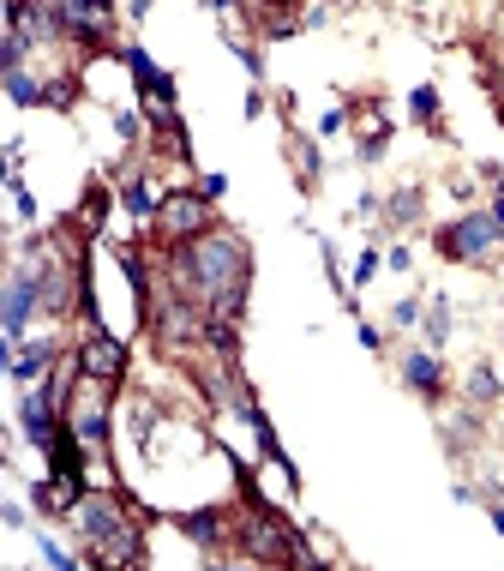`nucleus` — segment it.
Instances as JSON below:
<instances>
[{
	"instance_id": "nucleus-1",
	"label": "nucleus",
	"mask_w": 504,
	"mask_h": 571,
	"mask_svg": "<svg viewBox=\"0 0 504 571\" xmlns=\"http://www.w3.org/2000/svg\"><path fill=\"white\" fill-rule=\"evenodd\" d=\"M168 277L205 313L241 319L246 283H253V253H246V241L234 229H205V234H193V241H175V248H168Z\"/></svg>"
},
{
	"instance_id": "nucleus-2",
	"label": "nucleus",
	"mask_w": 504,
	"mask_h": 571,
	"mask_svg": "<svg viewBox=\"0 0 504 571\" xmlns=\"http://www.w3.org/2000/svg\"><path fill=\"white\" fill-rule=\"evenodd\" d=\"M78 535H85V566H115V571H139L144 559V530L120 511L115 494H85L73 506Z\"/></svg>"
},
{
	"instance_id": "nucleus-3",
	"label": "nucleus",
	"mask_w": 504,
	"mask_h": 571,
	"mask_svg": "<svg viewBox=\"0 0 504 571\" xmlns=\"http://www.w3.org/2000/svg\"><path fill=\"white\" fill-rule=\"evenodd\" d=\"M205 325H210V313L198 307L193 295H181V289L156 295L151 331H156V350H163V355H186V350H198V343H205Z\"/></svg>"
},
{
	"instance_id": "nucleus-4",
	"label": "nucleus",
	"mask_w": 504,
	"mask_h": 571,
	"mask_svg": "<svg viewBox=\"0 0 504 571\" xmlns=\"http://www.w3.org/2000/svg\"><path fill=\"white\" fill-rule=\"evenodd\" d=\"M234 535H241V559H253V566H295L300 530H288V518H276L271 506H253Z\"/></svg>"
},
{
	"instance_id": "nucleus-5",
	"label": "nucleus",
	"mask_w": 504,
	"mask_h": 571,
	"mask_svg": "<svg viewBox=\"0 0 504 571\" xmlns=\"http://www.w3.org/2000/svg\"><path fill=\"white\" fill-rule=\"evenodd\" d=\"M432 241H439V253H444V259H456V265H487L492 248L504 241V223L492 217V211H487V217H480V211H468V217L444 223Z\"/></svg>"
},
{
	"instance_id": "nucleus-6",
	"label": "nucleus",
	"mask_w": 504,
	"mask_h": 571,
	"mask_svg": "<svg viewBox=\"0 0 504 571\" xmlns=\"http://www.w3.org/2000/svg\"><path fill=\"white\" fill-rule=\"evenodd\" d=\"M205 229H217V199L210 193H168L163 199V211H156V234H163L168 248L175 241H193V234H205Z\"/></svg>"
},
{
	"instance_id": "nucleus-7",
	"label": "nucleus",
	"mask_w": 504,
	"mask_h": 571,
	"mask_svg": "<svg viewBox=\"0 0 504 571\" xmlns=\"http://www.w3.org/2000/svg\"><path fill=\"white\" fill-rule=\"evenodd\" d=\"M73 361H78V373H85V379L120 385V379H127V343H120V338H108V331H103V319H85V338H78Z\"/></svg>"
},
{
	"instance_id": "nucleus-8",
	"label": "nucleus",
	"mask_w": 504,
	"mask_h": 571,
	"mask_svg": "<svg viewBox=\"0 0 504 571\" xmlns=\"http://www.w3.org/2000/svg\"><path fill=\"white\" fill-rule=\"evenodd\" d=\"M61 13H66V42L115 54V0H61Z\"/></svg>"
},
{
	"instance_id": "nucleus-9",
	"label": "nucleus",
	"mask_w": 504,
	"mask_h": 571,
	"mask_svg": "<svg viewBox=\"0 0 504 571\" xmlns=\"http://www.w3.org/2000/svg\"><path fill=\"white\" fill-rule=\"evenodd\" d=\"M42 313V289L37 277H30V265H18L13 283H7V313H0V331H7V343H25V325Z\"/></svg>"
},
{
	"instance_id": "nucleus-10",
	"label": "nucleus",
	"mask_w": 504,
	"mask_h": 571,
	"mask_svg": "<svg viewBox=\"0 0 504 571\" xmlns=\"http://www.w3.org/2000/svg\"><path fill=\"white\" fill-rule=\"evenodd\" d=\"M175 530L186 535V542L193 547H205V554H222V542H229V518H222L217 506H205V511H181V518H175Z\"/></svg>"
},
{
	"instance_id": "nucleus-11",
	"label": "nucleus",
	"mask_w": 504,
	"mask_h": 571,
	"mask_svg": "<svg viewBox=\"0 0 504 571\" xmlns=\"http://www.w3.org/2000/svg\"><path fill=\"white\" fill-rule=\"evenodd\" d=\"M54 361H61V343H54V338H30V343H18V350L7 355V373L30 385V379L54 373Z\"/></svg>"
},
{
	"instance_id": "nucleus-12",
	"label": "nucleus",
	"mask_w": 504,
	"mask_h": 571,
	"mask_svg": "<svg viewBox=\"0 0 504 571\" xmlns=\"http://www.w3.org/2000/svg\"><path fill=\"white\" fill-rule=\"evenodd\" d=\"M163 187H156L151 181V175H144V169H132L127 175V181H120V205H127L132 211V217H139V223H156V211H163Z\"/></svg>"
},
{
	"instance_id": "nucleus-13",
	"label": "nucleus",
	"mask_w": 504,
	"mask_h": 571,
	"mask_svg": "<svg viewBox=\"0 0 504 571\" xmlns=\"http://www.w3.org/2000/svg\"><path fill=\"white\" fill-rule=\"evenodd\" d=\"M402 379H409V391H421V397H444V361L427 350H414L409 361H402Z\"/></svg>"
},
{
	"instance_id": "nucleus-14",
	"label": "nucleus",
	"mask_w": 504,
	"mask_h": 571,
	"mask_svg": "<svg viewBox=\"0 0 504 571\" xmlns=\"http://www.w3.org/2000/svg\"><path fill=\"white\" fill-rule=\"evenodd\" d=\"M108 211H115V193H108L103 181H91V187H85V205H78V229H85V234H103Z\"/></svg>"
},
{
	"instance_id": "nucleus-15",
	"label": "nucleus",
	"mask_w": 504,
	"mask_h": 571,
	"mask_svg": "<svg viewBox=\"0 0 504 571\" xmlns=\"http://www.w3.org/2000/svg\"><path fill=\"white\" fill-rule=\"evenodd\" d=\"M7 97H13L18 109H42V85L25 73V66H18V73H7Z\"/></svg>"
},
{
	"instance_id": "nucleus-16",
	"label": "nucleus",
	"mask_w": 504,
	"mask_h": 571,
	"mask_svg": "<svg viewBox=\"0 0 504 571\" xmlns=\"http://www.w3.org/2000/svg\"><path fill=\"white\" fill-rule=\"evenodd\" d=\"M499 397H504L499 373H492V367H475V373H468V403H499Z\"/></svg>"
},
{
	"instance_id": "nucleus-17",
	"label": "nucleus",
	"mask_w": 504,
	"mask_h": 571,
	"mask_svg": "<svg viewBox=\"0 0 504 571\" xmlns=\"http://www.w3.org/2000/svg\"><path fill=\"white\" fill-rule=\"evenodd\" d=\"M78 78H42V109H73Z\"/></svg>"
},
{
	"instance_id": "nucleus-18",
	"label": "nucleus",
	"mask_w": 504,
	"mask_h": 571,
	"mask_svg": "<svg viewBox=\"0 0 504 571\" xmlns=\"http://www.w3.org/2000/svg\"><path fill=\"white\" fill-rule=\"evenodd\" d=\"M390 223H421V193H414V187L390 193Z\"/></svg>"
},
{
	"instance_id": "nucleus-19",
	"label": "nucleus",
	"mask_w": 504,
	"mask_h": 571,
	"mask_svg": "<svg viewBox=\"0 0 504 571\" xmlns=\"http://www.w3.org/2000/svg\"><path fill=\"white\" fill-rule=\"evenodd\" d=\"M451 338V301H432V313H427V343H444Z\"/></svg>"
},
{
	"instance_id": "nucleus-20",
	"label": "nucleus",
	"mask_w": 504,
	"mask_h": 571,
	"mask_svg": "<svg viewBox=\"0 0 504 571\" xmlns=\"http://www.w3.org/2000/svg\"><path fill=\"white\" fill-rule=\"evenodd\" d=\"M409 115L414 120H439V91H432V85H421V91L409 97Z\"/></svg>"
},
{
	"instance_id": "nucleus-21",
	"label": "nucleus",
	"mask_w": 504,
	"mask_h": 571,
	"mask_svg": "<svg viewBox=\"0 0 504 571\" xmlns=\"http://www.w3.org/2000/svg\"><path fill=\"white\" fill-rule=\"evenodd\" d=\"M295 163H300V181H319V144L295 139Z\"/></svg>"
},
{
	"instance_id": "nucleus-22",
	"label": "nucleus",
	"mask_w": 504,
	"mask_h": 571,
	"mask_svg": "<svg viewBox=\"0 0 504 571\" xmlns=\"http://www.w3.org/2000/svg\"><path fill=\"white\" fill-rule=\"evenodd\" d=\"M42 559H49V566H78V559H73V554H66V547H61V542H54V535H42Z\"/></svg>"
},
{
	"instance_id": "nucleus-23",
	"label": "nucleus",
	"mask_w": 504,
	"mask_h": 571,
	"mask_svg": "<svg viewBox=\"0 0 504 571\" xmlns=\"http://www.w3.org/2000/svg\"><path fill=\"white\" fill-rule=\"evenodd\" d=\"M115 132H120V139H139V115H132V109H120V115H115Z\"/></svg>"
},
{
	"instance_id": "nucleus-24",
	"label": "nucleus",
	"mask_w": 504,
	"mask_h": 571,
	"mask_svg": "<svg viewBox=\"0 0 504 571\" xmlns=\"http://www.w3.org/2000/svg\"><path fill=\"white\" fill-rule=\"evenodd\" d=\"M397 325H421V301H397V313H390Z\"/></svg>"
},
{
	"instance_id": "nucleus-25",
	"label": "nucleus",
	"mask_w": 504,
	"mask_h": 571,
	"mask_svg": "<svg viewBox=\"0 0 504 571\" xmlns=\"http://www.w3.org/2000/svg\"><path fill=\"white\" fill-rule=\"evenodd\" d=\"M343 127H349V109H331V115L319 120V132H343Z\"/></svg>"
},
{
	"instance_id": "nucleus-26",
	"label": "nucleus",
	"mask_w": 504,
	"mask_h": 571,
	"mask_svg": "<svg viewBox=\"0 0 504 571\" xmlns=\"http://www.w3.org/2000/svg\"><path fill=\"white\" fill-rule=\"evenodd\" d=\"M198 193H210V199H222V193H229V181H222V175H205V181H198Z\"/></svg>"
},
{
	"instance_id": "nucleus-27",
	"label": "nucleus",
	"mask_w": 504,
	"mask_h": 571,
	"mask_svg": "<svg viewBox=\"0 0 504 571\" xmlns=\"http://www.w3.org/2000/svg\"><path fill=\"white\" fill-rule=\"evenodd\" d=\"M373 271H378V253H361V265H354V283H366Z\"/></svg>"
},
{
	"instance_id": "nucleus-28",
	"label": "nucleus",
	"mask_w": 504,
	"mask_h": 571,
	"mask_svg": "<svg viewBox=\"0 0 504 571\" xmlns=\"http://www.w3.org/2000/svg\"><path fill=\"white\" fill-rule=\"evenodd\" d=\"M499 120H504V103H499Z\"/></svg>"
}]
</instances>
